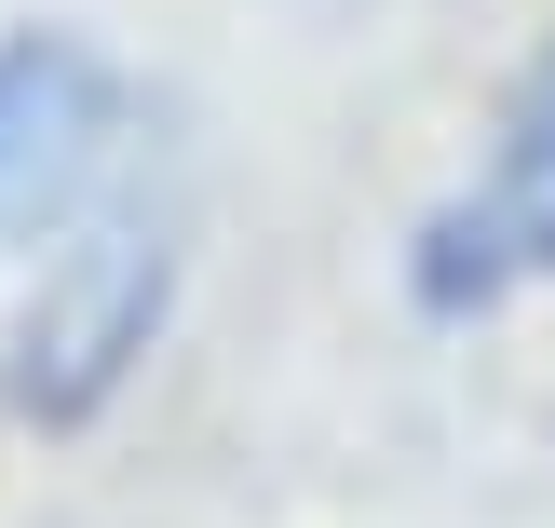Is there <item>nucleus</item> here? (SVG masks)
<instances>
[{"mask_svg":"<svg viewBox=\"0 0 555 528\" xmlns=\"http://www.w3.org/2000/svg\"><path fill=\"white\" fill-rule=\"evenodd\" d=\"M122 68L68 27H14L0 41V244H68L81 217L122 190Z\"/></svg>","mask_w":555,"mask_h":528,"instance_id":"obj_2","label":"nucleus"},{"mask_svg":"<svg viewBox=\"0 0 555 528\" xmlns=\"http://www.w3.org/2000/svg\"><path fill=\"white\" fill-rule=\"evenodd\" d=\"M163 312H177V217L95 204V217L41 258V298H27L14 339H0V407L41 421V434L95 421V407L150 366Z\"/></svg>","mask_w":555,"mask_h":528,"instance_id":"obj_1","label":"nucleus"},{"mask_svg":"<svg viewBox=\"0 0 555 528\" xmlns=\"http://www.w3.org/2000/svg\"><path fill=\"white\" fill-rule=\"evenodd\" d=\"M542 271H555V41H542V68L515 81L488 163L421 217V244H406V298H421L434 325H461V312H488V298L542 285Z\"/></svg>","mask_w":555,"mask_h":528,"instance_id":"obj_3","label":"nucleus"}]
</instances>
